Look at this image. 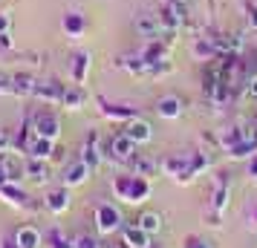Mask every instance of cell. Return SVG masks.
I'll use <instances>...</instances> for the list:
<instances>
[{
	"label": "cell",
	"mask_w": 257,
	"mask_h": 248,
	"mask_svg": "<svg viewBox=\"0 0 257 248\" xmlns=\"http://www.w3.org/2000/svg\"><path fill=\"white\" fill-rule=\"evenodd\" d=\"M121 133H124L127 139H133L136 144H145V142H151L153 139V130H151V124H148L145 118H130Z\"/></svg>",
	"instance_id": "ba28073f"
},
{
	"label": "cell",
	"mask_w": 257,
	"mask_h": 248,
	"mask_svg": "<svg viewBox=\"0 0 257 248\" xmlns=\"http://www.w3.org/2000/svg\"><path fill=\"white\" fill-rule=\"evenodd\" d=\"M159 24H162V29H168V32H176V29L182 26V24H179V18L171 12V6H168V3L159 9Z\"/></svg>",
	"instance_id": "d4e9b609"
},
{
	"label": "cell",
	"mask_w": 257,
	"mask_h": 248,
	"mask_svg": "<svg viewBox=\"0 0 257 248\" xmlns=\"http://www.w3.org/2000/svg\"><path fill=\"white\" fill-rule=\"evenodd\" d=\"M81 101H84V93L78 90V84L64 90V101H61V104H67L70 110H78V107H81Z\"/></svg>",
	"instance_id": "4316f807"
},
{
	"label": "cell",
	"mask_w": 257,
	"mask_h": 248,
	"mask_svg": "<svg viewBox=\"0 0 257 248\" xmlns=\"http://www.w3.org/2000/svg\"><path fill=\"white\" fill-rule=\"evenodd\" d=\"M182 248H211V242L208 239H202V236H197V234H191V236H185Z\"/></svg>",
	"instance_id": "4dcf8cb0"
},
{
	"label": "cell",
	"mask_w": 257,
	"mask_h": 248,
	"mask_svg": "<svg viewBox=\"0 0 257 248\" xmlns=\"http://www.w3.org/2000/svg\"><path fill=\"white\" fill-rule=\"evenodd\" d=\"M0 162H3V170H6V179L9 182H18V179L24 176V165H21V159L12 153H3L0 156Z\"/></svg>",
	"instance_id": "ac0fdd59"
},
{
	"label": "cell",
	"mask_w": 257,
	"mask_h": 248,
	"mask_svg": "<svg viewBox=\"0 0 257 248\" xmlns=\"http://www.w3.org/2000/svg\"><path fill=\"white\" fill-rule=\"evenodd\" d=\"M101 104V113L113 121H130V118H139V107H130V104H113L107 98H98Z\"/></svg>",
	"instance_id": "277c9868"
},
{
	"label": "cell",
	"mask_w": 257,
	"mask_h": 248,
	"mask_svg": "<svg viewBox=\"0 0 257 248\" xmlns=\"http://www.w3.org/2000/svg\"><path fill=\"white\" fill-rule=\"evenodd\" d=\"M9 24H12L9 12H0V32H9Z\"/></svg>",
	"instance_id": "8d00e7d4"
},
{
	"label": "cell",
	"mask_w": 257,
	"mask_h": 248,
	"mask_svg": "<svg viewBox=\"0 0 257 248\" xmlns=\"http://www.w3.org/2000/svg\"><path fill=\"white\" fill-rule=\"evenodd\" d=\"M139 55L148 61V64H159V61H165V44L159 38H153V41H148V47L142 49Z\"/></svg>",
	"instance_id": "d6986e66"
},
{
	"label": "cell",
	"mask_w": 257,
	"mask_h": 248,
	"mask_svg": "<svg viewBox=\"0 0 257 248\" xmlns=\"http://www.w3.org/2000/svg\"><path fill=\"white\" fill-rule=\"evenodd\" d=\"M194 55H197V58H202V61H217L222 52L217 49V44H214L211 38H199L197 44H194Z\"/></svg>",
	"instance_id": "4fadbf2b"
},
{
	"label": "cell",
	"mask_w": 257,
	"mask_h": 248,
	"mask_svg": "<svg viewBox=\"0 0 257 248\" xmlns=\"http://www.w3.org/2000/svg\"><path fill=\"white\" fill-rule=\"evenodd\" d=\"M35 84L38 81L29 72H18V75H12V95H32Z\"/></svg>",
	"instance_id": "9a60e30c"
},
{
	"label": "cell",
	"mask_w": 257,
	"mask_h": 248,
	"mask_svg": "<svg viewBox=\"0 0 257 248\" xmlns=\"http://www.w3.org/2000/svg\"><path fill=\"white\" fill-rule=\"evenodd\" d=\"M81 162H84V165H90V170H93L98 162H101V150H98V139H95V133L90 136V139H87V144H84Z\"/></svg>",
	"instance_id": "e0dca14e"
},
{
	"label": "cell",
	"mask_w": 257,
	"mask_h": 248,
	"mask_svg": "<svg viewBox=\"0 0 257 248\" xmlns=\"http://www.w3.org/2000/svg\"><path fill=\"white\" fill-rule=\"evenodd\" d=\"M0 49H12V35L9 32H0Z\"/></svg>",
	"instance_id": "74e56055"
},
{
	"label": "cell",
	"mask_w": 257,
	"mask_h": 248,
	"mask_svg": "<svg viewBox=\"0 0 257 248\" xmlns=\"http://www.w3.org/2000/svg\"><path fill=\"white\" fill-rule=\"evenodd\" d=\"M49 242H52V248H72L70 242L58 234V231H52V234H49Z\"/></svg>",
	"instance_id": "836d02e7"
},
{
	"label": "cell",
	"mask_w": 257,
	"mask_h": 248,
	"mask_svg": "<svg viewBox=\"0 0 257 248\" xmlns=\"http://www.w3.org/2000/svg\"><path fill=\"white\" fill-rule=\"evenodd\" d=\"M139 228H142V231H148V234H156V231L162 228V216H159V213H153V211L142 213V216H139Z\"/></svg>",
	"instance_id": "cb8c5ba5"
},
{
	"label": "cell",
	"mask_w": 257,
	"mask_h": 248,
	"mask_svg": "<svg viewBox=\"0 0 257 248\" xmlns=\"http://www.w3.org/2000/svg\"><path fill=\"white\" fill-rule=\"evenodd\" d=\"M32 95L41 98V101H47V104H61V101H64V87L55 84V81H38Z\"/></svg>",
	"instance_id": "52a82bcc"
},
{
	"label": "cell",
	"mask_w": 257,
	"mask_h": 248,
	"mask_svg": "<svg viewBox=\"0 0 257 248\" xmlns=\"http://www.w3.org/2000/svg\"><path fill=\"white\" fill-rule=\"evenodd\" d=\"M9 147H12V136L9 130H0V153H9Z\"/></svg>",
	"instance_id": "e575fe53"
},
{
	"label": "cell",
	"mask_w": 257,
	"mask_h": 248,
	"mask_svg": "<svg viewBox=\"0 0 257 248\" xmlns=\"http://www.w3.org/2000/svg\"><path fill=\"white\" fill-rule=\"evenodd\" d=\"M87 176H90V165H84L81 159H78V162H72V165L64 170V188H75V185H81Z\"/></svg>",
	"instance_id": "9c48e42d"
},
{
	"label": "cell",
	"mask_w": 257,
	"mask_h": 248,
	"mask_svg": "<svg viewBox=\"0 0 257 248\" xmlns=\"http://www.w3.org/2000/svg\"><path fill=\"white\" fill-rule=\"evenodd\" d=\"M61 26H64V32L67 35H81L84 32V26H87V21H84V15L81 12H67L64 18H61Z\"/></svg>",
	"instance_id": "5bb4252c"
},
{
	"label": "cell",
	"mask_w": 257,
	"mask_h": 248,
	"mask_svg": "<svg viewBox=\"0 0 257 248\" xmlns=\"http://www.w3.org/2000/svg\"><path fill=\"white\" fill-rule=\"evenodd\" d=\"M133 26H136V35L139 38H148V41H153V38L162 32V24H159V15H151V12H142L136 15V21H133Z\"/></svg>",
	"instance_id": "8992f818"
},
{
	"label": "cell",
	"mask_w": 257,
	"mask_h": 248,
	"mask_svg": "<svg viewBox=\"0 0 257 248\" xmlns=\"http://www.w3.org/2000/svg\"><path fill=\"white\" fill-rule=\"evenodd\" d=\"M240 142H243V124H234V127H228V130L222 133V144H225L228 150Z\"/></svg>",
	"instance_id": "83f0119b"
},
{
	"label": "cell",
	"mask_w": 257,
	"mask_h": 248,
	"mask_svg": "<svg viewBox=\"0 0 257 248\" xmlns=\"http://www.w3.org/2000/svg\"><path fill=\"white\" fill-rule=\"evenodd\" d=\"M47 208L52 213H64L67 208H70V190H67V188L52 190V193L47 196Z\"/></svg>",
	"instance_id": "2e32d148"
},
{
	"label": "cell",
	"mask_w": 257,
	"mask_h": 248,
	"mask_svg": "<svg viewBox=\"0 0 257 248\" xmlns=\"http://www.w3.org/2000/svg\"><path fill=\"white\" fill-rule=\"evenodd\" d=\"M248 26H251V32H257V6L248 9Z\"/></svg>",
	"instance_id": "f35d334b"
},
{
	"label": "cell",
	"mask_w": 257,
	"mask_h": 248,
	"mask_svg": "<svg viewBox=\"0 0 257 248\" xmlns=\"http://www.w3.org/2000/svg\"><path fill=\"white\" fill-rule=\"evenodd\" d=\"M0 193H3L6 199L12 202V205H29V202H26V193H24V190H18V188L12 185V182H6V185H0Z\"/></svg>",
	"instance_id": "484cf974"
},
{
	"label": "cell",
	"mask_w": 257,
	"mask_h": 248,
	"mask_svg": "<svg viewBox=\"0 0 257 248\" xmlns=\"http://www.w3.org/2000/svg\"><path fill=\"white\" fill-rule=\"evenodd\" d=\"M113 190L121 202H130V205H139L151 196V185L148 179L139 176V173H124V176L113 179Z\"/></svg>",
	"instance_id": "6da1fadb"
},
{
	"label": "cell",
	"mask_w": 257,
	"mask_h": 248,
	"mask_svg": "<svg viewBox=\"0 0 257 248\" xmlns=\"http://www.w3.org/2000/svg\"><path fill=\"white\" fill-rule=\"evenodd\" d=\"M156 113L162 118H179L182 116V101L176 98V95H165V98H159V104H156Z\"/></svg>",
	"instance_id": "30bf717a"
},
{
	"label": "cell",
	"mask_w": 257,
	"mask_h": 248,
	"mask_svg": "<svg viewBox=\"0 0 257 248\" xmlns=\"http://www.w3.org/2000/svg\"><path fill=\"white\" fill-rule=\"evenodd\" d=\"M29 156L32 159H47V156H52V139H41L38 136L35 142H32V147H29Z\"/></svg>",
	"instance_id": "603a6c76"
},
{
	"label": "cell",
	"mask_w": 257,
	"mask_h": 248,
	"mask_svg": "<svg viewBox=\"0 0 257 248\" xmlns=\"http://www.w3.org/2000/svg\"><path fill=\"white\" fill-rule=\"evenodd\" d=\"M243 98H245V101H248V98L257 101V78H251V81L243 84Z\"/></svg>",
	"instance_id": "1f68e13d"
},
{
	"label": "cell",
	"mask_w": 257,
	"mask_h": 248,
	"mask_svg": "<svg viewBox=\"0 0 257 248\" xmlns=\"http://www.w3.org/2000/svg\"><path fill=\"white\" fill-rule=\"evenodd\" d=\"M24 176L35 179V182L49 179V170H47V165H44V159H29V162L24 165Z\"/></svg>",
	"instance_id": "7402d4cb"
},
{
	"label": "cell",
	"mask_w": 257,
	"mask_h": 248,
	"mask_svg": "<svg viewBox=\"0 0 257 248\" xmlns=\"http://www.w3.org/2000/svg\"><path fill=\"white\" fill-rule=\"evenodd\" d=\"M90 52H78L75 58H72V81L81 87L84 81H87V70H90Z\"/></svg>",
	"instance_id": "7c38bea8"
},
{
	"label": "cell",
	"mask_w": 257,
	"mask_h": 248,
	"mask_svg": "<svg viewBox=\"0 0 257 248\" xmlns=\"http://www.w3.org/2000/svg\"><path fill=\"white\" fill-rule=\"evenodd\" d=\"M95 225H98L101 234H113L118 225H121V213H118L110 202H101V205L95 208Z\"/></svg>",
	"instance_id": "3957f363"
},
{
	"label": "cell",
	"mask_w": 257,
	"mask_h": 248,
	"mask_svg": "<svg viewBox=\"0 0 257 248\" xmlns=\"http://www.w3.org/2000/svg\"><path fill=\"white\" fill-rule=\"evenodd\" d=\"M225 205H228V185H225V179H220V182H217V190H214V196H211V208H214V213L220 216V213L225 211Z\"/></svg>",
	"instance_id": "44dd1931"
},
{
	"label": "cell",
	"mask_w": 257,
	"mask_h": 248,
	"mask_svg": "<svg viewBox=\"0 0 257 248\" xmlns=\"http://www.w3.org/2000/svg\"><path fill=\"white\" fill-rule=\"evenodd\" d=\"M72 248H98V239H95V236H78V239L72 242Z\"/></svg>",
	"instance_id": "d6a6232c"
},
{
	"label": "cell",
	"mask_w": 257,
	"mask_h": 248,
	"mask_svg": "<svg viewBox=\"0 0 257 248\" xmlns=\"http://www.w3.org/2000/svg\"><path fill=\"white\" fill-rule=\"evenodd\" d=\"M124 242H127L130 248H151V234L142 231L139 225H136V228H127V231H124Z\"/></svg>",
	"instance_id": "ffe728a7"
},
{
	"label": "cell",
	"mask_w": 257,
	"mask_h": 248,
	"mask_svg": "<svg viewBox=\"0 0 257 248\" xmlns=\"http://www.w3.org/2000/svg\"><path fill=\"white\" fill-rule=\"evenodd\" d=\"M12 93V75H0V95Z\"/></svg>",
	"instance_id": "d590c367"
},
{
	"label": "cell",
	"mask_w": 257,
	"mask_h": 248,
	"mask_svg": "<svg viewBox=\"0 0 257 248\" xmlns=\"http://www.w3.org/2000/svg\"><path fill=\"white\" fill-rule=\"evenodd\" d=\"M130 165H133V170H136L139 176H148L153 167H156L151 159H145V156H130Z\"/></svg>",
	"instance_id": "f1b7e54d"
},
{
	"label": "cell",
	"mask_w": 257,
	"mask_h": 248,
	"mask_svg": "<svg viewBox=\"0 0 257 248\" xmlns=\"http://www.w3.org/2000/svg\"><path fill=\"white\" fill-rule=\"evenodd\" d=\"M248 176H251V179H257V153L251 156V162H248Z\"/></svg>",
	"instance_id": "ab89813d"
},
{
	"label": "cell",
	"mask_w": 257,
	"mask_h": 248,
	"mask_svg": "<svg viewBox=\"0 0 257 248\" xmlns=\"http://www.w3.org/2000/svg\"><path fill=\"white\" fill-rule=\"evenodd\" d=\"M0 248H21V245L15 242V236H12V239H3V242H0Z\"/></svg>",
	"instance_id": "60d3db41"
},
{
	"label": "cell",
	"mask_w": 257,
	"mask_h": 248,
	"mask_svg": "<svg viewBox=\"0 0 257 248\" xmlns=\"http://www.w3.org/2000/svg\"><path fill=\"white\" fill-rule=\"evenodd\" d=\"M113 248H121V245H113Z\"/></svg>",
	"instance_id": "7bdbcfd3"
},
{
	"label": "cell",
	"mask_w": 257,
	"mask_h": 248,
	"mask_svg": "<svg viewBox=\"0 0 257 248\" xmlns=\"http://www.w3.org/2000/svg\"><path fill=\"white\" fill-rule=\"evenodd\" d=\"M133 153H136V142H133V139H127L124 133L113 136V139H110V144H107V156L121 159V162H130V156H133Z\"/></svg>",
	"instance_id": "5b68a950"
},
{
	"label": "cell",
	"mask_w": 257,
	"mask_h": 248,
	"mask_svg": "<svg viewBox=\"0 0 257 248\" xmlns=\"http://www.w3.org/2000/svg\"><path fill=\"white\" fill-rule=\"evenodd\" d=\"M168 6H171V12L179 18V24H185V21H188V6H185V0H168Z\"/></svg>",
	"instance_id": "f546056e"
},
{
	"label": "cell",
	"mask_w": 257,
	"mask_h": 248,
	"mask_svg": "<svg viewBox=\"0 0 257 248\" xmlns=\"http://www.w3.org/2000/svg\"><path fill=\"white\" fill-rule=\"evenodd\" d=\"M251 219H254V222H257V208H254V213H251Z\"/></svg>",
	"instance_id": "b9f144b4"
},
{
	"label": "cell",
	"mask_w": 257,
	"mask_h": 248,
	"mask_svg": "<svg viewBox=\"0 0 257 248\" xmlns=\"http://www.w3.org/2000/svg\"><path fill=\"white\" fill-rule=\"evenodd\" d=\"M32 127H35V133L41 136V139H58L61 136V121L58 116L52 113V110H47V107H41L35 116H32Z\"/></svg>",
	"instance_id": "7a4b0ae2"
},
{
	"label": "cell",
	"mask_w": 257,
	"mask_h": 248,
	"mask_svg": "<svg viewBox=\"0 0 257 248\" xmlns=\"http://www.w3.org/2000/svg\"><path fill=\"white\" fill-rule=\"evenodd\" d=\"M41 231H38L35 225H24V228H18V234H15V242L21 248H38L41 245Z\"/></svg>",
	"instance_id": "8fae6325"
}]
</instances>
